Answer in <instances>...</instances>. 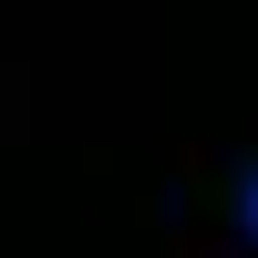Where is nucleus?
Masks as SVG:
<instances>
[{
  "label": "nucleus",
  "instance_id": "nucleus-1",
  "mask_svg": "<svg viewBox=\"0 0 258 258\" xmlns=\"http://www.w3.org/2000/svg\"><path fill=\"white\" fill-rule=\"evenodd\" d=\"M238 227H248V238H258V176L238 186Z\"/></svg>",
  "mask_w": 258,
  "mask_h": 258
}]
</instances>
